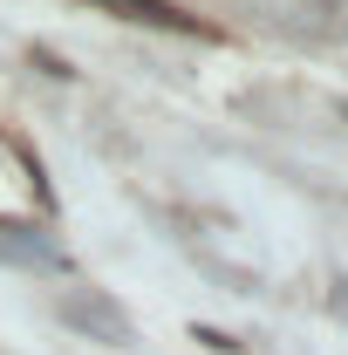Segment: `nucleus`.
Returning a JSON list of instances; mask_svg holds the SVG:
<instances>
[{"instance_id": "obj_1", "label": "nucleus", "mask_w": 348, "mask_h": 355, "mask_svg": "<svg viewBox=\"0 0 348 355\" xmlns=\"http://www.w3.org/2000/svg\"><path fill=\"white\" fill-rule=\"evenodd\" d=\"M96 7H116L123 21H143V28H171V35H191V28H198L191 14H177L171 0H96Z\"/></svg>"}]
</instances>
